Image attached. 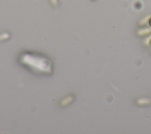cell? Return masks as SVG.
<instances>
[{
	"label": "cell",
	"mask_w": 151,
	"mask_h": 134,
	"mask_svg": "<svg viewBox=\"0 0 151 134\" xmlns=\"http://www.w3.org/2000/svg\"><path fill=\"white\" fill-rule=\"evenodd\" d=\"M149 24H150V25L151 26V18L149 20Z\"/></svg>",
	"instance_id": "6da1fadb"
},
{
	"label": "cell",
	"mask_w": 151,
	"mask_h": 134,
	"mask_svg": "<svg viewBox=\"0 0 151 134\" xmlns=\"http://www.w3.org/2000/svg\"><path fill=\"white\" fill-rule=\"evenodd\" d=\"M150 42H151V40H150Z\"/></svg>",
	"instance_id": "7a4b0ae2"
}]
</instances>
